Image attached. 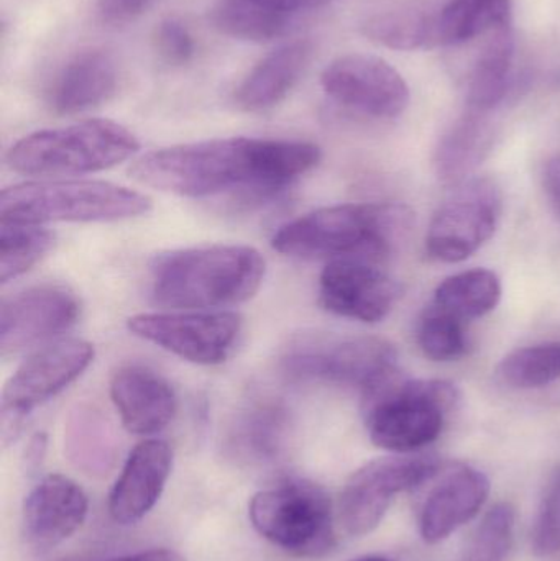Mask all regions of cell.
I'll use <instances>...</instances> for the list:
<instances>
[{
	"label": "cell",
	"instance_id": "6da1fadb",
	"mask_svg": "<svg viewBox=\"0 0 560 561\" xmlns=\"http://www.w3.org/2000/svg\"><path fill=\"white\" fill-rule=\"evenodd\" d=\"M319 161L321 150L308 141L216 138L144 154L130 168V176L183 197L239 194L250 201L268 199Z\"/></svg>",
	"mask_w": 560,
	"mask_h": 561
},
{
	"label": "cell",
	"instance_id": "7a4b0ae2",
	"mask_svg": "<svg viewBox=\"0 0 560 561\" xmlns=\"http://www.w3.org/2000/svg\"><path fill=\"white\" fill-rule=\"evenodd\" d=\"M416 216L403 204H344L306 214L283 226L273 249L306 260L377 263L410 239Z\"/></svg>",
	"mask_w": 560,
	"mask_h": 561
},
{
	"label": "cell",
	"instance_id": "3957f363",
	"mask_svg": "<svg viewBox=\"0 0 560 561\" xmlns=\"http://www.w3.org/2000/svg\"><path fill=\"white\" fill-rule=\"evenodd\" d=\"M265 260L247 245H204L158 256L150 268L151 297L174 309L236 306L255 296Z\"/></svg>",
	"mask_w": 560,
	"mask_h": 561
},
{
	"label": "cell",
	"instance_id": "277c9868",
	"mask_svg": "<svg viewBox=\"0 0 560 561\" xmlns=\"http://www.w3.org/2000/svg\"><path fill=\"white\" fill-rule=\"evenodd\" d=\"M460 392L444 379H411L395 369L364 392L365 425L377 447L413 454L433 444Z\"/></svg>",
	"mask_w": 560,
	"mask_h": 561
},
{
	"label": "cell",
	"instance_id": "5b68a950",
	"mask_svg": "<svg viewBox=\"0 0 560 561\" xmlns=\"http://www.w3.org/2000/svg\"><path fill=\"white\" fill-rule=\"evenodd\" d=\"M138 148L137 137L124 125L94 118L26 135L10 148L7 163L25 176H78L117 167Z\"/></svg>",
	"mask_w": 560,
	"mask_h": 561
},
{
	"label": "cell",
	"instance_id": "8992f818",
	"mask_svg": "<svg viewBox=\"0 0 560 561\" xmlns=\"http://www.w3.org/2000/svg\"><path fill=\"white\" fill-rule=\"evenodd\" d=\"M150 197L105 181H43L7 187L0 196L3 224L117 222L144 216Z\"/></svg>",
	"mask_w": 560,
	"mask_h": 561
},
{
	"label": "cell",
	"instance_id": "52a82bcc",
	"mask_svg": "<svg viewBox=\"0 0 560 561\" xmlns=\"http://www.w3.org/2000/svg\"><path fill=\"white\" fill-rule=\"evenodd\" d=\"M253 529L298 559H321L334 550V511L318 484L285 481L260 491L249 504Z\"/></svg>",
	"mask_w": 560,
	"mask_h": 561
},
{
	"label": "cell",
	"instance_id": "ba28073f",
	"mask_svg": "<svg viewBox=\"0 0 560 561\" xmlns=\"http://www.w3.org/2000/svg\"><path fill=\"white\" fill-rule=\"evenodd\" d=\"M397 359L395 346L377 336L302 335L283 353L282 369L293 381L332 382L365 392L398 369Z\"/></svg>",
	"mask_w": 560,
	"mask_h": 561
},
{
	"label": "cell",
	"instance_id": "9c48e42d",
	"mask_svg": "<svg viewBox=\"0 0 560 561\" xmlns=\"http://www.w3.org/2000/svg\"><path fill=\"white\" fill-rule=\"evenodd\" d=\"M92 359L91 343L79 339L53 343L28 356L10 376L2 391L0 434L3 447L19 438L26 419L38 405L65 391L88 369Z\"/></svg>",
	"mask_w": 560,
	"mask_h": 561
},
{
	"label": "cell",
	"instance_id": "30bf717a",
	"mask_svg": "<svg viewBox=\"0 0 560 561\" xmlns=\"http://www.w3.org/2000/svg\"><path fill=\"white\" fill-rule=\"evenodd\" d=\"M439 468V461L431 455L398 454L368 461L348 478L342 490V526L355 537L374 533L397 494L424 486Z\"/></svg>",
	"mask_w": 560,
	"mask_h": 561
},
{
	"label": "cell",
	"instance_id": "8fae6325",
	"mask_svg": "<svg viewBox=\"0 0 560 561\" xmlns=\"http://www.w3.org/2000/svg\"><path fill=\"white\" fill-rule=\"evenodd\" d=\"M502 214V193L492 180H467L441 204L427 230V253L437 262L460 263L493 236Z\"/></svg>",
	"mask_w": 560,
	"mask_h": 561
},
{
	"label": "cell",
	"instance_id": "7c38bea8",
	"mask_svg": "<svg viewBox=\"0 0 560 561\" xmlns=\"http://www.w3.org/2000/svg\"><path fill=\"white\" fill-rule=\"evenodd\" d=\"M127 325L138 339L186 362L210 366L232 355L242 332V317L236 312L138 313Z\"/></svg>",
	"mask_w": 560,
	"mask_h": 561
},
{
	"label": "cell",
	"instance_id": "4fadbf2b",
	"mask_svg": "<svg viewBox=\"0 0 560 561\" xmlns=\"http://www.w3.org/2000/svg\"><path fill=\"white\" fill-rule=\"evenodd\" d=\"M321 85L335 104L370 118H397L410 105L403 76L385 59L345 55L322 71Z\"/></svg>",
	"mask_w": 560,
	"mask_h": 561
},
{
	"label": "cell",
	"instance_id": "5bb4252c",
	"mask_svg": "<svg viewBox=\"0 0 560 561\" xmlns=\"http://www.w3.org/2000/svg\"><path fill=\"white\" fill-rule=\"evenodd\" d=\"M79 312L76 294L59 284H42L7 297L0 310L2 358L68 332Z\"/></svg>",
	"mask_w": 560,
	"mask_h": 561
},
{
	"label": "cell",
	"instance_id": "9a60e30c",
	"mask_svg": "<svg viewBox=\"0 0 560 561\" xmlns=\"http://www.w3.org/2000/svg\"><path fill=\"white\" fill-rule=\"evenodd\" d=\"M400 297V284L365 260H334L319 278V304L345 319L380 322Z\"/></svg>",
	"mask_w": 560,
	"mask_h": 561
},
{
	"label": "cell",
	"instance_id": "2e32d148",
	"mask_svg": "<svg viewBox=\"0 0 560 561\" xmlns=\"http://www.w3.org/2000/svg\"><path fill=\"white\" fill-rule=\"evenodd\" d=\"M420 514V530L426 543H439L472 520L489 500L490 480L469 465H441L431 478Z\"/></svg>",
	"mask_w": 560,
	"mask_h": 561
},
{
	"label": "cell",
	"instance_id": "e0dca14e",
	"mask_svg": "<svg viewBox=\"0 0 560 561\" xmlns=\"http://www.w3.org/2000/svg\"><path fill=\"white\" fill-rule=\"evenodd\" d=\"M89 513L82 488L62 474H48L23 504V537L36 550H49L75 536Z\"/></svg>",
	"mask_w": 560,
	"mask_h": 561
},
{
	"label": "cell",
	"instance_id": "ac0fdd59",
	"mask_svg": "<svg viewBox=\"0 0 560 561\" xmlns=\"http://www.w3.org/2000/svg\"><path fill=\"white\" fill-rule=\"evenodd\" d=\"M173 468V450L163 440H145L128 455L108 496V513L121 526L140 523L160 501Z\"/></svg>",
	"mask_w": 560,
	"mask_h": 561
},
{
	"label": "cell",
	"instance_id": "d6986e66",
	"mask_svg": "<svg viewBox=\"0 0 560 561\" xmlns=\"http://www.w3.org/2000/svg\"><path fill=\"white\" fill-rule=\"evenodd\" d=\"M111 398L130 434L153 435L163 431L176 414L173 388L147 366L128 365L111 381Z\"/></svg>",
	"mask_w": 560,
	"mask_h": 561
},
{
	"label": "cell",
	"instance_id": "ffe728a7",
	"mask_svg": "<svg viewBox=\"0 0 560 561\" xmlns=\"http://www.w3.org/2000/svg\"><path fill=\"white\" fill-rule=\"evenodd\" d=\"M441 7L431 0H372L361 30L372 42L400 51L436 48Z\"/></svg>",
	"mask_w": 560,
	"mask_h": 561
},
{
	"label": "cell",
	"instance_id": "44dd1931",
	"mask_svg": "<svg viewBox=\"0 0 560 561\" xmlns=\"http://www.w3.org/2000/svg\"><path fill=\"white\" fill-rule=\"evenodd\" d=\"M118 89V66L105 49H88L69 59L48 92L49 107L61 115L81 114L111 101Z\"/></svg>",
	"mask_w": 560,
	"mask_h": 561
},
{
	"label": "cell",
	"instance_id": "7402d4cb",
	"mask_svg": "<svg viewBox=\"0 0 560 561\" xmlns=\"http://www.w3.org/2000/svg\"><path fill=\"white\" fill-rule=\"evenodd\" d=\"M312 45L308 39L286 43L266 55L233 92L243 112H265L288 98L308 68Z\"/></svg>",
	"mask_w": 560,
	"mask_h": 561
},
{
	"label": "cell",
	"instance_id": "603a6c76",
	"mask_svg": "<svg viewBox=\"0 0 560 561\" xmlns=\"http://www.w3.org/2000/svg\"><path fill=\"white\" fill-rule=\"evenodd\" d=\"M495 128L489 114L467 111L441 137L434 153L437 176L447 184L464 183L492 151Z\"/></svg>",
	"mask_w": 560,
	"mask_h": 561
},
{
	"label": "cell",
	"instance_id": "cb8c5ba5",
	"mask_svg": "<svg viewBox=\"0 0 560 561\" xmlns=\"http://www.w3.org/2000/svg\"><path fill=\"white\" fill-rule=\"evenodd\" d=\"M289 425L288 409L282 402H255L230 425L227 450L247 463L273 460L288 440Z\"/></svg>",
	"mask_w": 560,
	"mask_h": 561
},
{
	"label": "cell",
	"instance_id": "d4e9b609",
	"mask_svg": "<svg viewBox=\"0 0 560 561\" xmlns=\"http://www.w3.org/2000/svg\"><path fill=\"white\" fill-rule=\"evenodd\" d=\"M515 36L512 25L487 36L467 76V105L470 111L490 114L505 101L512 81Z\"/></svg>",
	"mask_w": 560,
	"mask_h": 561
},
{
	"label": "cell",
	"instance_id": "484cf974",
	"mask_svg": "<svg viewBox=\"0 0 560 561\" xmlns=\"http://www.w3.org/2000/svg\"><path fill=\"white\" fill-rule=\"evenodd\" d=\"M69 460L88 474H105L114 467L117 442L108 419L91 404H78L69 412L65 427Z\"/></svg>",
	"mask_w": 560,
	"mask_h": 561
},
{
	"label": "cell",
	"instance_id": "4316f807",
	"mask_svg": "<svg viewBox=\"0 0 560 561\" xmlns=\"http://www.w3.org/2000/svg\"><path fill=\"white\" fill-rule=\"evenodd\" d=\"M512 0H449L437 19V46H460L512 25Z\"/></svg>",
	"mask_w": 560,
	"mask_h": 561
},
{
	"label": "cell",
	"instance_id": "83f0119b",
	"mask_svg": "<svg viewBox=\"0 0 560 561\" xmlns=\"http://www.w3.org/2000/svg\"><path fill=\"white\" fill-rule=\"evenodd\" d=\"M293 15L259 0H219L210 10V22L222 35L242 42L266 43L285 35Z\"/></svg>",
	"mask_w": 560,
	"mask_h": 561
},
{
	"label": "cell",
	"instance_id": "f1b7e54d",
	"mask_svg": "<svg viewBox=\"0 0 560 561\" xmlns=\"http://www.w3.org/2000/svg\"><path fill=\"white\" fill-rule=\"evenodd\" d=\"M502 299V283L490 270H469L444 279L434 294V307L457 317L473 320L495 310Z\"/></svg>",
	"mask_w": 560,
	"mask_h": 561
},
{
	"label": "cell",
	"instance_id": "f546056e",
	"mask_svg": "<svg viewBox=\"0 0 560 561\" xmlns=\"http://www.w3.org/2000/svg\"><path fill=\"white\" fill-rule=\"evenodd\" d=\"M55 247L49 230L25 224H3L0 230V280L16 279L45 259Z\"/></svg>",
	"mask_w": 560,
	"mask_h": 561
},
{
	"label": "cell",
	"instance_id": "4dcf8cb0",
	"mask_svg": "<svg viewBox=\"0 0 560 561\" xmlns=\"http://www.w3.org/2000/svg\"><path fill=\"white\" fill-rule=\"evenodd\" d=\"M496 376L515 389L545 388L560 378V342L515 350L500 362Z\"/></svg>",
	"mask_w": 560,
	"mask_h": 561
},
{
	"label": "cell",
	"instance_id": "1f68e13d",
	"mask_svg": "<svg viewBox=\"0 0 560 561\" xmlns=\"http://www.w3.org/2000/svg\"><path fill=\"white\" fill-rule=\"evenodd\" d=\"M515 519L512 504H495L470 537L462 561H508L515 539Z\"/></svg>",
	"mask_w": 560,
	"mask_h": 561
},
{
	"label": "cell",
	"instance_id": "d6a6232c",
	"mask_svg": "<svg viewBox=\"0 0 560 561\" xmlns=\"http://www.w3.org/2000/svg\"><path fill=\"white\" fill-rule=\"evenodd\" d=\"M418 342L427 358L433 362H453L467 353L464 320L431 307L421 319Z\"/></svg>",
	"mask_w": 560,
	"mask_h": 561
},
{
	"label": "cell",
	"instance_id": "836d02e7",
	"mask_svg": "<svg viewBox=\"0 0 560 561\" xmlns=\"http://www.w3.org/2000/svg\"><path fill=\"white\" fill-rule=\"evenodd\" d=\"M533 552L551 557L560 552V470L552 478L533 530Z\"/></svg>",
	"mask_w": 560,
	"mask_h": 561
},
{
	"label": "cell",
	"instance_id": "e575fe53",
	"mask_svg": "<svg viewBox=\"0 0 560 561\" xmlns=\"http://www.w3.org/2000/svg\"><path fill=\"white\" fill-rule=\"evenodd\" d=\"M155 45H157L160 58L174 68L186 66L194 58V51H196L190 30L174 16H168L157 26Z\"/></svg>",
	"mask_w": 560,
	"mask_h": 561
},
{
	"label": "cell",
	"instance_id": "d590c367",
	"mask_svg": "<svg viewBox=\"0 0 560 561\" xmlns=\"http://www.w3.org/2000/svg\"><path fill=\"white\" fill-rule=\"evenodd\" d=\"M148 3L150 0H98V15L108 25H125L138 19Z\"/></svg>",
	"mask_w": 560,
	"mask_h": 561
},
{
	"label": "cell",
	"instance_id": "8d00e7d4",
	"mask_svg": "<svg viewBox=\"0 0 560 561\" xmlns=\"http://www.w3.org/2000/svg\"><path fill=\"white\" fill-rule=\"evenodd\" d=\"M542 184H545L546 196L560 220V153L546 163Z\"/></svg>",
	"mask_w": 560,
	"mask_h": 561
},
{
	"label": "cell",
	"instance_id": "74e56055",
	"mask_svg": "<svg viewBox=\"0 0 560 561\" xmlns=\"http://www.w3.org/2000/svg\"><path fill=\"white\" fill-rule=\"evenodd\" d=\"M259 2L279 10V12L288 13V15H295V13L305 12V10L328 5L334 0H259Z\"/></svg>",
	"mask_w": 560,
	"mask_h": 561
},
{
	"label": "cell",
	"instance_id": "f35d334b",
	"mask_svg": "<svg viewBox=\"0 0 560 561\" xmlns=\"http://www.w3.org/2000/svg\"><path fill=\"white\" fill-rule=\"evenodd\" d=\"M46 451V435L36 434L35 437L30 440L28 448L25 454V468L26 473L35 474L38 468L42 467L43 458H45Z\"/></svg>",
	"mask_w": 560,
	"mask_h": 561
},
{
	"label": "cell",
	"instance_id": "ab89813d",
	"mask_svg": "<svg viewBox=\"0 0 560 561\" xmlns=\"http://www.w3.org/2000/svg\"><path fill=\"white\" fill-rule=\"evenodd\" d=\"M108 561H186L181 553L170 549L145 550L132 556L117 557Z\"/></svg>",
	"mask_w": 560,
	"mask_h": 561
},
{
	"label": "cell",
	"instance_id": "60d3db41",
	"mask_svg": "<svg viewBox=\"0 0 560 561\" xmlns=\"http://www.w3.org/2000/svg\"><path fill=\"white\" fill-rule=\"evenodd\" d=\"M357 561H391V560L384 559V557H365V559H361Z\"/></svg>",
	"mask_w": 560,
	"mask_h": 561
}]
</instances>
